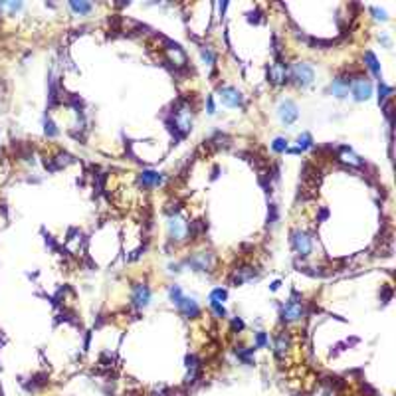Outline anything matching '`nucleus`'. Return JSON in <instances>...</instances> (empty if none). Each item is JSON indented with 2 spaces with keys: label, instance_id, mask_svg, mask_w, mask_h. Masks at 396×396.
I'll return each mask as SVG.
<instances>
[{
  "label": "nucleus",
  "instance_id": "nucleus-1",
  "mask_svg": "<svg viewBox=\"0 0 396 396\" xmlns=\"http://www.w3.org/2000/svg\"><path fill=\"white\" fill-rule=\"evenodd\" d=\"M289 75H291V79L295 81V85L307 87V85H311L313 79H315V70H313V66L307 64V62H297V64L291 66V74H289Z\"/></svg>",
  "mask_w": 396,
  "mask_h": 396
},
{
  "label": "nucleus",
  "instance_id": "nucleus-2",
  "mask_svg": "<svg viewBox=\"0 0 396 396\" xmlns=\"http://www.w3.org/2000/svg\"><path fill=\"white\" fill-rule=\"evenodd\" d=\"M291 246H293L295 254L301 256V258H307V256L311 254V250H313L311 236H309L307 232H303V230H295V232L291 234Z\"/></svg>",
  "mask_w": 396,
  "mask_h": 396
},
{
  "label": "nucleus",
  "instance_id": "nucleus-3",
  "mask_svg": "<svg viewBox=\"0 0 396 396\" xmlns=\"http://www.w3.org/2000/svg\"><path fill=\"white\" fill-rule=\"evenodd\" d=\"M188 232H190L188 222H186L182 216L173 214V216L169 218V236H171V240H174V242H182V240H186Z\"/></svg>",
  "mask_w": 396,
  "mask_h": 396
},
{
  "label": "nucleus",
  "instance_id": "nucleus-4",
  "mask_svg": "<svg viewBox=\"0 0 396 396\" xmlns=\"http://www.w3.org/2000/svg\"><path fill=\"white\" fill-rule=\"evenodd\" d=\"M303 317H305V307H303L301 301H297V299H289V301L283 305V309H281V319H283L285 323L301 321Z\"/></svg>",
  "mask_w": 396,
  "mask_h": 396
},
{
  "label": "nucleus",
  "instance_id": "nucleus-5",
  "mask_svg": "<svg viewBox=\"0 0 396 396\" xmlns=\"http://www.w3.org/2000/svg\"><path fill=\"white\" fill-rule=\"evenodd\" d=\"M186 266L194 272H210L214 266V258L210 252H196L186 260Z\"/></svg>",
  "mask_w": 396,
  "mask_h": 396
},
{
  "label": "nucleus",
  "instance_id": "nucleus-6",
  "mask_svg": "<svg viewBox=\"0 0 396 396\" xmlns=\"http://www.w3.org/2000/svg\"><path fill=\"white\" fill-rule=\"evenodd\" d=\"M173 117H174V127L182 135H186L190 131V127H192V109L186 103H182V105L176 107V111L173 113Z\"/></svg>",
  "mask_w": 396,
  "mask_h": 396
},
{
  "label": "nucleus",
  "instance_id": "nucleus-7",
  "mask_svg": "<svg viewBox=\"0 0 396 396\" xmlns=\"http://www.w3.org/2000/svg\"><path fill=\"white\" fill-rule=\"evenodd\" d=\"M277 115H279V121L283 125H291L297 121V117H299V109H297V105L291 101V99H283V101L277 105Z\"/></svg>",
  "mask_w": 396,
  "mask_h": 396
},
{
  "label": "nucleus",
  "instance_id": "nucleus-8",
  "mask_svg": "<svg viewBox=\"0 0 396 396\" xmlns=\"http://www.w3.org/2000/svg\"><path fill=\"white\" fill-rule=\"evenodd\" d=\"M218 97H220V101H222L226 107H240V105L244 103L242 93H240L236 87H232V85L220 87V89H218Z\"/></svg>",
  "mask_w": 396,
  "mask_h": 396
},
{
  "label": "nucleus",
  "instance_id": "nucleus-9",
  "mask_svg": "<svg viewBox=\"0 0 396 396\" xmlns=\"http://www.w3.org/2000/svg\"><path fill=\"white\" fill-rule=\"evenodd\" d=\"M351 93L357 101H367V99L372 95V83L365 77H355L351 81Z\"/></svg>",
  "mask_w": 396,
  "mask_h": 396
},
{
  "label": "nucleus",
  "instance_id": "nucleus-10",
  "mask_svg": "<svg viewBox=\"0 0 396 396\" xmlns=\"http://www.w3.org/2000/svg\"><path fill=\"white\" fill-rule=\"evenodd\" d=\"M131 301L135 307L143 309L148 305V301H151V289H148L145 283H137L133 285V295H131Z\"/></svg>",
  "mask_w": 396,
  "mask_h": 396
},
{
  "label": "nucleus",
  "instance_id": "nucleus-11",
  "mask_svg": "<svg viewBox=\"0 0 396 396\" xmlns=\"http://www.w3.org/2000/svg\"><path fill=\"white\" fill-rule=\"evenodd\" d=\"M167 56H169V62L174 64L176 68H182L186 64V54H184V50L178 44L167 42Z\"/></svg>",
  "mask_w": 396,
  "mask_h": 396
},
{
  "label": "nucleus",
  "instance_id": "nucleus-12",
  "mask_svg": "<svg viewBox=\"0 0 396 396\" xmlns=\"http://www.w3.org/2000/svg\"><path fill=\"white\" fill-rule=\"evenodd\" d=\"M139 182L147 188H155V186H161L165 182V174H161L157 171H143L139 174Z\"/></svg>",
  "mask_w": 396,
  "mask_h": 396
},
{
  "label": "nucleus",
  "instance_id": "nucleus-13",
  "mask_svg": "<svg viewBox=\"0 0 396 396\" xmlns=\"http://www.w3.org/2000/svg\"><path fill=\"white\" fill-rule=\"evenodd\" d=\"M176 307H178V311L184 317H198V315H200V307H198L194 297H182Z\"/></svg>",
  "mask_w": 396,
  "mask_h": 396
},
{
  "label": "nucleus",
  "instance_id": "nucleus-14",
  "mask_svg": "<svg viewBox=\"0 0 396 396\" xmlns=\"http://www.w3.org/2000/svg\"><path fill=\"white\" fill-rule=\"evenodd\" d=\"M268 77H270V81H272V83H275V85L285 83V81H287V68H285V64L275 62V64L270 68Z\"/></svg>",
  "mask_w": 396,
  "mask_h": 396
},
{
  "label": "nucleus",
  "instance_id": "nucleus-15",
  "mask_svg": "<svg viewBox=\"0 0 396 396\" xmlns=\"http://www.w3.org/2000/svg\"><path fill=\"white\" fill-rule=\"evenodd\" d=\"M349 85H351V79H349V77H337V79H333V83H331V93H333L335 97L343 99V97L349 95Z\"/></svg>",
  "mask_w": 396,
  "mask_h": 396
},
{
  "label": "nucleus",
  "instance_id": "nucleus-16",
  "mask_svg": "<svg viewBox=\"0 0 396 396\" xmlns=\"http://www.w3.org/2000/svg\"><path fill=\"white\" fill-rule=\"evenodd\" d=\"M275 355L277 357H285V353L291 349V337L283 331V333H279L277 337H275Z\"/></svg>",
  "mask_w": 396,
  "mask_h": 396
},
{
  "label": "nucleus",
  "instance_id": "nucleus-17",
  "mask_svg": "<svg viewBox=\"0 0 396 396\" xmlns=\"http://www.w3.org/2000/svg\"><path fill=\"white\" fill-rule=\"evenodd\" d=\"M339 159L343 161V163H346V165H351V167H361L363 165V161H361V157H357L349 147H341V151H339Z\"/></svg>",
  "mask_w": 396,
  "mask_h": 396
},
{
  "label": "nucleus",
  "instance_id": "nucleus-18",
  "mask_svg": "<svg viewBox=\"0 0 396 396\" xmlns=\"http://www.w3.org/2000/svg\"><path fill=\"white\" fill-rule=\"evenodd\" d=\"M256 277V272L252 270V268H242V270H238L236 272V275H234V283L236 285H242V283H246V281H250V279H254Z\"/></svg>",
  "mask_w": 396,
  "mask_h": 396
},
{
  "label": "nucleus",
  "instance_id": "nucleus-19",
  "mask_svg": "<svg viewBox=\"0 0 396 396\" xmlns=\"http://www.w3.org/2000/svg\"><path fill=\"white\" fill-rule=\"evenodd\" d=\"M365 62H367V68L372 72V75H374V77H380V64H378V60H376V56H374L372 52H367V54H365Z\"/></svg>",
  "mask_w": 396,
  "mask_h": 396
},
{
  "label": "nucleus",
  "instance_id": "nucleus-20",
  "mask_svg": "<svg viewBox=\"0 0 396 396\" xmlns=\"http://www.w3.org/2000/svg\"><path fill=\"white\" fill-rule=\"evenodd\" d=\"M200 58H202L204 66H208V68H212L214 62H216V54L212 52V48H208V46H202V48H200Z\"/></svg>",
  "mask_w": 396,
  "mask_h": 396
},
{
  "label": "nucleus",
  "instance_id": "nucleus-21",
  "mask_svg": "<svg viewBox=\"0 0 396 396\" xmlns=\"http://www.w3.org/2000/svg\"><path fill=\"white\" fill-rule=\"evenodd\" d=\"M228 299V291L222 287H216L210 291V303H224Z\"/></svg>",
  "mask_w": 396,
  "mask_h": 396
},
{
  "label": "nucleus",
  "instance_id": "nucleus-22",
  "mask_svg": "<svg viewBox=\"0 0 396 396\" xmlns=\"http://www.w3.org/2000/svg\"><path fill=\"white\" fill-rule=\"evenodd\" d=\"M311 147H313V137L309 133H303V135L297 137V148H299V151H307Z\"/></svg>",
  "mask_w": 396,
  "mask_h": 396
},
{
  "label": "nucleus",
  "instance_id": "nucleus-23",
  "mask_svg": "<svg viewBox=\"0 0 396 396\" xmlns=\"http://www.w3.org/2000/svg\"><path fill=\"white\" fill-rule=\"evenodd\" d=\"M70 8H72L75 14H89L93 6H91L89 2H83V0H79V2H70Z\"/></svg>",
  "mask_w": 396,
  "mask_h": 396
},
{
  "label": "nucleus",
  "instance_id": "nucleus-24",
  "mask_svg": "<svg viewBox=\"0 0 396 396\" xmlns=\"http://www.w3.org/2000/svg\"><path fill=\"white\" fill-rule=\"evenodd\" d=\"M272 151H275V153H285V151H287V141H285L283 137L273 139V143H272Z\"/></svg>",
  "mask_w": 396,
  "mask_h": 396
},
{
  "label": "nucleus",
  "instance_id": "nucleus-25",
  "mask_svg": "<svg viewBox=\"0 0 396 396\" xmlns=\"http://www.w3.org/2000/svg\"><path fill=\"white\" fill-rule=\"evenodd\" d=\"M169 297H171V301H173L174 305H178V301L182 299L184 295H182V289H180L178 285H173V287L169 289Z\"/></svg>",
  "mask_w": 396,
  "mask_h": 396
},
{
  "label": "nucleus",
  "instance_id": "nucleus-26",
  "mask_svg": "<svg viewBox=\"0 0 396 396\" xmlns=\"http://www.w3.org/2000/svg\"><path fill=\"white\" fill-rule=\"evenodd\" d=\"M46 135H48V137H56V135H58V129H56V125H54L52 121H50V119L46 121Z\"/></svg>",
  "mask_w": 396,
  "mask_h": 396
},
{
  "label": "nucleus",
  "instance_id": "nucleus-27",
  "mask_svg": "<svg viewBox=\"0 0 396 396\" xmlns=\"http://www.w3.org/2000/svg\"><path fill=\"white\" fill-rule=\"evenodd\" d=\"M210 307L214 309V313H216L218 317H226V309H224L222 303H210Z\"/></svg>",
  "mask_w": 396,
  "mask_h": 396
},
{
  "label": "nucleus",
  "instance_id": "nucleus-28",
  "mask_svg": "<svg viewBox=\"0 0 396 396\" xmlns=\"http://www.w3.org/2000/svg\"><path fill=\"white\" fill-rule=\"evenodd\" d=\"M256 345H258V346H266V345H268L266 333H258V335H256Z\"/></svg>",
  "mask_w": 396,
  "mask_h": 396
},
{
  "label": "nucleus",
  "instance_id": "nucleus-29",
  "mask_svg": "<svg viewBox=\"0 0 396 396\" xmlns=\"http://www.w3.org/2000/svg\"><path fill=\"white\" fill-rule=\"evenodd\" d=\"M372 14H376V18H378V20H382V22L386 20V12H384V10H378V8H372Z\"/></svg>",
  "mask_w": 396,
  "mask_h": 396
},
{
  "label": "nucleus",
  "instance_id": "nucleus-30",
  "mask_svg": "<svg viewBox=\"0 0 396 396\" xmlns=\"http://www.w3.org/2000/svg\"><path fill=\"white\" fill-rule=\"evenodd\" d=\"M208 113H210V115L214 113V101H212V97H208Z\"/></svg>",
  "mask_w": 396,
  "mask_h": 396
},
{
  "label": "nucleus",
  "instance_id": "nucleus-31",
  "mask_svg": "<svg viewBox=\"0 0 396 396\" xmlns=\"http://www.w3.org/2000/svg\"><path fill=\"white\" fill-rule=\"evenodd\" d=\"M234 327L236 329H244V321L242 319H234Z\"/></svg>",
  "mask_w": 396,
  "mask_h": 396
},
{
  "label": "nucleus",
  "instance_id": "nucleus-32",
  "mask_svg": "<svg viewBox=\"0 0 396 396\" xmlns=\"http://www.w3.org/2000/svg\"><path fill=\"white\" fill-rule=\"evenodd\" d=\"M279 285H281V283H279V281H273V283H272V291H275V289H279Z\"/></svg>",
  "mask_w": 396,
  "mask_h": 396
}]
</instances>
